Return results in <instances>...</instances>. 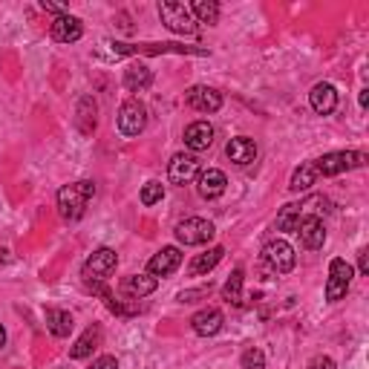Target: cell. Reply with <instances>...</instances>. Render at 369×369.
Here are the masks:
<instances>
[{"label":"cell","mask_w":369,"mask_h":369,"mask_svg":"<svg viewBox=\"0 0 369 369\" xmlns=\"http://www.w3.org/2000/svg\"><path fill=\"white\" fill-rule=\"evenodd\" d=\"M92 196H95V185L87 182V179L64 185L58 190V214H61V219H67V223H78Z\"/></svg>","instance_id":"1"},{"label":"cell","mask_w":369,"mask_h":369,"mask_svg":"<svg viewBox=\"0 0 369 369\" xmlns=\"http://www.w3.org/2000/svg\"><path fill=\"white\" fill-rule=\"evenodd\" d=\"M159 18H162L165 27L170 32H176V35H193L196 32V20H193L190 9L185 4H179V0H162Z\"/></svg>","instance_id":"2"},{"label":"cell","mask_w":369,"mask_h":369,"mask_svg":"<svg viewBox=\"0 0 369 369\" xmlns=\"http://www.w3.org/2000/svg\"><path fill=\"white\" fill-rule=\"evenodd\" d=\"M366 165V156L363 153H355V151H337V153H326L323 159L314 162V170L317 176H337V174H347V170H355V167H363Z\"/></svg>","instance_id":"3"},{"label":"cell","mask_w":369,"mask_h":369,"mask_svg":"<svg viewBox=\"0 0 369 369\" xmlns=\"http://www.w3.org/2000/svg\"><path fill=\"white\" fill-rule=\"evenodd\" d=\"M116 125H118V133L121 136H127V139L139 136L147 127V107L139 102V98H127V102L118 107Z\"/></svg>","instance_id":"4"},{"label":"cell","mask_w":369,"mask_h":369,"mask_svg":"<svg viewBox=\"0 0 369 369\" xmlns=\"http://www.w3.org/2000/svg\"><path fill=\"white\" fill-rule=\"evenodd\" d=\"M352 277H355V272H352V265L347 263V260H332L329 263V283H326V300L329 303H337V300H343L347 298V291H349V286H352Z\"/></svg>","instance_id":"5"},{"label":"cell","mask_w":369,"mask_h":369,"mask_svg":"<svg viewBox=\"0 0 369 369\" xmlns=\"http://www.w3.org/2000/svg\"><path fill=\"white\" fill-rule=\"evenodd\" d=\"M118 265V257L113 249H98L90 254V260L84 263V283H104Z\"/></svg>","instance_id":"6"},{"label":"cell","mask_w":369,"mask_h":369,"mask_svg":"<svg viewBox=\"0 0 369 369\" xmlns=\"http://www.w3.org/2000/svg\"><path fill=\"white\" fill-rule=\"evenodd\" d=\"M174 234L182 245H205V242L214 239L216 228H214V223H208V219H202V216H188L176 225Z\"/></svg>","instance_id":"7"},{"label":"cell","mask_w":369,"mask_h":369,"mask_svg":"<svg viewBox=\"0 0 369 369\" xmlns=\"http://www.w3.org/2000/svg\"><path fill=\"white\" fill-rule=\"evenodd\" d=\"M263 260L272 265L277 274H288L291 268H294V263H298V257H294V249H291L286 239H272V242H265Z\"/></svg>","instance_id":"8"},{"label":"cell","mask_w":369,"mask_h":369,"mask_svg":"<svg viewBox=\"0 0 369 369\" xmlns=\"http://www.w3.org/2000/svg\"><path fill=\"white\" fill-rule=\"evenodd\" d=\"M200 176V159L193 153H176L167 165V179L170 185H188L190 179Z\"/></svg>","instance_id":"9"},{"label":"cell","mask_w":369,"mask_h":369,"mask_svg":"<svg viewBox=\"0 0 369 369\" xmlns=\"http://www.w3.org/2000/svg\"><path fill=\"white\" fill-rule=\"evenodd\" d=\"M179 265H182V251L176 249V245H167V249H162L151 257V263H147V274L151 277H167V274H174Z\"/></svg>","instance_id":"10"},{"label":"cell","mask_w":369,"mask_h":369,"mask_svg":"<svg viewBox=\"0 0 369 369\" xmlns=\"http://www.w3.org/2000/svg\"><path fill=\"white\" fill-rule=\"evenodd\" d=\"M298 237H300V245L309 251H317L321 245L326 242V228L321 223V216H303L298 223Z\"/></svg>","instance_id":"11"},{"label":"cell","mask_w":369,"mask_h":369,"mask_svg":"<svg viewBox=\"0 0 369 369\" xmlns=\"http://www.w3.org/2000/svg\"><path fill=\"white\" fill-rule=\"evenodd\" d=\"M228 188V179L223 170L216 167H208V170H200V176H196V190H200L202 200H216V196H223Z\"/></svg>","instance_id":"12"},{"label":"cell","mask_w":369,"mask_h":369,"mask_svg":"<svg viewBox=\"0 0 369 369\" xmlns=\"http://www.w3.org/2000/svg\"><path fill=\"white\" fill-rule=\"evenodd\" d=\"M185 102L193 107V110H200V113H216L219 107H223V95H219L214 87H190L185 92Z\"/></svg>","instance_id":"13"},{"label":"cell","mask_w":369,"mask_h":369,"mask_svg":"<svg viewBox=\"0 0 369 369\" xmlns=\"http://www.w3.org/2000/svg\"><path fill=\"white\" fill-rule=\"evenodd\" d=\"M49 35H53V41H58V43H76V41L84 35V27H81L78 18L61 15V18L53 20V27H49Z\"/></svg>","instance_id":"14"},{"label":"cell","mask_w":369,"mask_h":369,"mask_svg":"<svg viewBox=\"0 0 369 369\" xmlns=\"http://www.w3.org/2000/svg\"><path fill=\"white\" fill-rule=\"evenodd\" d=\"M309 102H312V110H314L317 116H329V113H335V107H337V90H335L332 84L321 81V84L312 87Z\"/></svg>","instance_id":"15"},{"label":"cell","mask_w":369,"mask_h":369,"mask_svg":"<svg viewBox=\"0 0 369 369\" xmlns=\"http://www.w3.org/2000/svg\"><path fill=\"white\" fill-rule=\"evenodd\" d=\"M190 326H193V332L200 335V337H211V335H216L219 329H223V312H219V309H202V312H196L190 317Z\"/></svg>","instance_id":"16"},{"label":"cell","mask_w":369,"mask_h":369,"mask_svg":"<svg viewBox=\"0 0 369 369\" xmlns=\"http://www.w3.org/2000/svg\"><path fill=\"white\" fill-rule=\"evenodd\" d=\"M225 156H228L234 165H251V162L257 159V144H254V139H249V136H237V139H231V141L225 144Z\"/></svg>","instance_id":"17"},{"label":"cell","mask_w":369,"mask_h":369,"mask_svg":"<svg viewBox=\"0 0 369 369\" xmlns=\"http://www.w3.org/2000/svg\"><path fill=\"white\" fill-rule=\"evenodd\" d=\"M211 141H214V127L208 125V121H193V125L185 127V144L190 147L193 153L208 151Z\"/></svg>","instance_id":"18"},{"label":"cell","mask_w":369,"mask_h":369,"mask_svg":"<svg viewBox=\"0 0 369 369\" xmlns=\"http://www.w3.org/2000/svg\"><path fill=\"white\" fill-rule=\"evenodd\" d=\"M72 326H76V321H72L69 312H64V309H46V329L53 332L55 337H67L72 332Z\"/></svg>","instance_id":"19"},{"label":"cell","mask_w":369,"mask_h":369,"mask_svg":"<svg viewBox=\"0 0 369 369\" xmlns=\"http://www.w3.org/2000/svg\"><path fill=\"white\" fill-rule=\"evenodd\" d=\"M121 291L130 294V298H136V300H141V298H147V294L156 291V277H151V274H133V277L125 280Z\"/></svg>","instance_id":"20"},{"label":"cell","mask_w":369,"mask_h":369,"mask_svg":"<svg viewBox=\"0 0 369 369\" xmlns=\"http://www.w3.org/2000/svg\"><path fill=\"white\" fill-rule=\"evenodd\" d=\"M223 254H225L223 245H214L211 251H205V254H200V257H193V260H190L188 272H190V274H196V277H200V274H208L211 268H216V263L223 260Z\"/></svg>","instance_id":"21"},{"label":"cell","mask_w":369,"mask_h":369,"mask_svg":"<svg viewBox=\"0 0 369 369\" xmlns=\"http://www.w3.org/2000/svg\"><path fill=\"white\" fill-rule=\"evenodd\" d=\"M98 340H102V329H98V326H90V329L76 340V347L69 349V358H72V361H81V358L92 355V349L98 347Z\"/></svg>","instance_id":"22"},{"label":"cell","mask_w":369,"mask_h":369,"mask_svg":"<svg viewBox=\"0 0 369 369\" xmlns=\"http://www.w3.org/2000/svg\"><path fill=\"white\" fill-rule=\"evenodd\" d=\"M151 81H153V76H151V69H147L144 64H133V67L125 69V87L130 92L147 90V87H151Z\"/></svg>","instance_id":"23"},{"label":"cell","mask_w":369,"mask_h":369,"mask_svg":"<svg viewBox=\"0 0 369 369\" xmlns=\"http://www.w3.org/2000/svg\"><path fill=\"white\" fill-rule=\"evenodd\" d=\"M188 9H190L196 23H208V27H211V23L219 20V6L214 4V0H193Z\"/></svg>","instance_id":"24"},{"label":"cell","mask_w":369,"mask_h":369,"mask_svg":"<svg viewBox=\"0 0 369 369\" xmlns=\"http://www.w3.org/2000/svg\"><path fill=\"white\" fill-rule=\"evenodd\" d=\"M317 182V170H314V165H300L298 170L291 174V190L294 193H303V190H309L312 185Z\"/></svg>","instance_id":"25"},{"label":"cell","mask_w":369,"mask_h":369,"mask_svg":"<svg viewBox=\"0 0 369 369\" xmlns=\"http://www.w3.org/2000/svg\"><path fill=\"white\" fill-rule=\"evenodd\" d=\"M223 294H225V300H228V303L242 306V268H234V274L228 277Z\"/></svg>","instance_id":"26"},{"label":"cell","mask_w":369,"mask_h":369,"mask_svg":"<svg viewBox=\"0 0 369 369\" xmlns=\"http://www.w3.org/2000/svg\"><path fill=\"white\" fill-rule=\"evenodd\" d=\"M300 223V205H286L277 216V231H298Z\"/></svg>","instance_id":"27"},{"label":"cell","mask_w":369,"mask_h":369,"mask_svg":"<svg viewBox=\"0 0 369 369\" xmlns=\"http://www.w3.org/2000/svg\"><path fill=\"white\" fill-rule=\"evenodd\" d=\"M162 196H165L162 182H147L141 188V205H156V202H162Z\"/></svg>","instance_id":"28"},{"label":"cell","mask_w":369,"mask_h":369,"mask_svg":"<svg viewBox=\"0 0 369 369\" xmlns=\"http://www.w3.org/2000/svg\"><path fill=\"white\" fill-rule=\"evenodd\" d=\"M242 369H265V355L257 347L245 349L242 352Z\"/></svg>","instance_id":"29"},{"label":"cell","mask_w":369,"mask_h":369,"mask_svg":"<svg viewBox=\"0 0 369 369\" xmlns=\"http://www.w3.org/2000/svg\"><path fill=\"white\" fill-rule=\"evenodd\" d=\"M90 369H118V361H116L113 355H102L98 361H92Z\"/></svg>","instance_id":"30"},{"label":"cell","mask_w":369,"mask_h":369,"mask_svg":"<svg viewBox=\"0 0 369 369\" xmlns=\"http://www.w3.org/2000/svg\"><path fill=\"white\" fill-rule=\"evenodd\" d=\"M309 369H335V361L326 358V355H317V358L309 361Z\"/></svg>","instance_id":"31"},{"label":"cell","mask_w":369,"mask_h":369,"mask_svg":"<svg viewBox=\"0 0 369 369\" xmlns=\"http://www.w3.org/2000/svg\"><path fill=\"white\" fill-rule=\"evenodd\" d=\"M358 272H361V274H366V272H369V263H366V249H361V254H358Z\"/></svg>","instance_id":"32"},{"label":"cell","mask_w":369,"mask_h":369,"mask_svg":"<svg viewBox=\"0 0 369 369\" xmlns=\"http://www.w3.org/2000/svg\"><path fill=\"white\" fill-rule=\"evenodd\" d=\"M12 257H9V251L6 249H0V265H4V263H9Z\"/></svg>","instance_id":"33"},{"label":"cell","mask_w":369,"mask_h":369,"mask_svg":"<svg viewBox=\"0 0 369 369\" xmlns=\"http://www.w3.org/2000/svg\"><path fill=\"white\" fill-rule=\"evenodd\" d=\"M366 104H369V92L363 90V92H361V107H366Z\"/></svg>","instance_id":"34"},{"label":"cell","mask_w":369,"mask_h":369,"mask_svg":"<svg viewBox=\"0 0 369 369\" xmlns=\"http://www.w3.org/2000/svg\"><path fill=\"white\" fill-rule=\"evenodd\" d=\"M6 347V332H4V326H0V349Z\"/></svg>","instance_id":"35"}]
</instances>
